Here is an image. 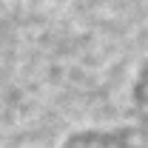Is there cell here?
Returning a JSON list of instances; mask_svg holds the SVG:
<instances>
[{"instance_id": "6da1fadb", "label": "cell", "mask_w": 148, "mask_h": 148, "mask_svg": "<svg viewBox=\"0 0 148 148\" xmlns=\"http://www.w3.org/2000/svg\"><path fill=\"white\" fill-rule=\"evenodd\" d=\"M137 131H86L71 137L66 148H140Z\"/></svg>"}]
</instances>
